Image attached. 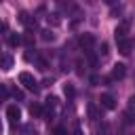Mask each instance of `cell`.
Instances as JSON below:
<instances>
[{
	"label": "cell",
	"instance_id": "cell-1",
	"mask_svg": "<svg viewBox=\"0 0 135 135\" xmlns=\"http://www.w3.org/2000/svg\"><path fill=\"white\" fill-rule=\"evenodd\" d=\"M19 82L27 89V91H32V93H38V82L34 80V76L30 74V72H21L19 74Z\"/></svg>",
	"mask_w": 135,
	"mask_h": 135
},
{
	"label": "cell",
	"instance_id": "cell-2",
	"mask_svg": "<svg viewBox=\"0 0 135 135\" xmlns=\"http://www.w3.org/2000/svg\"><path fill=\"white\" fill-rule=\"evenodd\" d=\"M127 76V65L124 63H116L112 68V74H110V80H122Z\"/></svg>",
	"mask_w": 135,
	"mask_h": 135
},
{
	"label": "cell",
	"instance_id": "cell-3",
	"mask_svg": "<svg viewBox=\"0 0 135 135\" xmlns=\"http://www.w3.org/2000/svg\"><path fill=\"white\" fill-rule=\"evenodd\" d=\"M78 44H80L84 51H91V49H93V44H95V36H93V34H80Z\"/></svg>",
	"mask_w": 135,
	"mask_h": 135
},
{
	"label": "cell",
	"instance_id": "cell-4",
	"mask_svg": "<svg viewBox=\"0 0 135 135\" xmlns=\"http://www.w3.org/2000/svg\"><path fill=\"white\" fill-rule=\"evenodd\" d=\"M6 118H8V122L15 127V124L19 122V118H21V112H19V108H17V105H8V108H6Z\"/></svg>",
	"mask_w": 135,
	"mask_h": 135
},
{
	"label": "cell",
	"instance_id": "cell-5",
	"mask_svg": "<svg viewBox=\"0 0 135 135\" xmlns=\"http://www.w3.org/2000/svg\"><path fill=\"white\" fill-rule=\"evenodd\" d=\"M116 44H118V53H120V55H131V51H133V42H131L129 38L116 40Z\"/></svg>",
	"mask_w": 135,
	"mask_h": 135
},
{
	"label": "cell",
	"instance_id": "cell-6",
	"mask_svg": "<svg viewBox=\"0 0 135 135\" xmlns=\"http://www.w3.org/2000/svg\"><path fill=\"white\" fill-rule=\"evenodd\" d=\"M99 101H101V108H105V110H116V99H114L110 93H103V95L99 97Z\"/></svg>",
	"mask_w": 135,
	"mask_h": 135
},
{
	"label": "cell",
	"instance_id": "cell-7",
	"mask_svg": "<svg viewBox=\"0 0 135 135\" xmlns=\"http://www.w3.org/2000/svg\"><path fill=\"white\" fill-rule=\"evenodd\" d=\"M127 32H129V23L127 21H122L116 30H114V36H116V40H122V38H127Z\"/></svg>",
	"mask_w": 135,
	"mask_h": 135
},
{
	"label": "cell",
	"instance_id": "cell-8",
	"mask_svg": "<svg viewBox=\"0 0 135 135\" xmlns=\"http://www.w3.org/2000/svg\"><path fill=\"white\" fill-rule=\"evenodd\" d=\"M44 101H46V116H51V114H53V110L57 108V103H59V99H57L55 95H51V97H46Z\"/></svg>",
	"mask_w": 135,
	"mask_h": 135
},
{
	"label": "cell",
	"instance_id": "cell-9",
	"mask_svg": "<svg viewBox=\"0 0 135 135\" xmlns=\"http://www.w3.org/2000/svg\"><path fill=\"white\" fill-rule=\"evenodd\" d=\"M0 68L8 72V70L13 68V57H11V55H0Z\"/></svg>",
	"mask_w": 135,
	"mask_h": 135
},
{
	"label": "cell",
	"instance_id": "cell-10",
	"mask_svg": "<svg viewBox=\"0 0 135 135\" xmlns=\"http://www.w3.org/2000/svg\"><path fill=\"white\" fill-rule=\"evenodd\" d=\"M21 42H23V38H21L19 34H15V32H11V34H8V46H13V49H15V46H19Z\"/></svg>",
	"mask_w": 135,
	"mask_h": 135
},
{
	"label": "cell",
	"instance_id": "cell-11",
	"mask_svg": "<svg viewBox=\"0 0 135 135\" xmlns=\"http://www.w3.org/2000/svg\"><path fill=\"white\" fill-rule=\"evenodd\" d=\"M27 110H30V114H32L34 118H40V116H42V105H40V103H36V101H34V103H30V108H27Z\"/></svg>",
	"mask_w": 135,
	"mask_h": 135
},
{
	"label": "cell",
	"instance_id": "cell-12",
	"mask_svg": "<svg viewBox=\"0 0 135 135\" xmlns=\"http://www.w3.org/2000/svg\"><path fill=\"white\" fill-rule=\"evenodd\" d=\"M40 38H42L44 42H53V40H55V34H53L51 30H42V32H40Z\"/></svg>",
	"mask_w": 135,
	"mask_h": 135
},
{
	"label": "cell",
	"instance_id": "cell-13",
	"mask_svg": "<svg viewBox=\"0 0 135 135\" xmlns=\"http://www.w3.org/2000/svg\"><path fill=\"white\" fill-rule=\"evenodd\" d=\"M86 110H89V118H91V120H97V118H99V112H97V105H95V103H89Z\"/></svg>",
	"mask_w": 135,
	"mask_h": 135
},
{
	"label": "cell",
	"instance_id": "cell-14",
	"mask_svg": "<svg viewBox=\"0 0 135 135\" xmlns=\"http://www.w3.org/2000/svg\"><path fill=\"white\" fill-rule=\"evenodd\" d=\"M122 120H124V124H135V112H124L122 114Z\"/></svg>",
	"mask_w": 135,
	"mask_h": 135
},
{
	"label": "cell",
	"instance_id": "cell-15",
	"mask_svg": "<svg viewBox=\"0 0 135 135\" xmlns=\"http://www.w3.org/2000/svg\"><path fill=\"white\" fill-rule=\"evenodd\" d=\"M46 21H49V25H59V23H61V17H59L57 13H51V15L46 17Z\"/></svg>",
	"mask_w": 135,
	"mask_h": 135
},
{
	"label": "cell",
	"instance_id": "cell-16",
	"mask_svg": "<svg viewBox=\"0 0 135 135\" xmlns=\"http://www.w3.org/2000/svg\"><path fill=\"white\" fill-rule=\"evenodd\" d=\"M34 61H36L38 70H42V72H44V70L49 68V63H46V59H44V57H34Z\"/></svg>",
	"mask_w": 135,
	"mask_h": 135
},
{
	"label": "cell",
	"instance_id": "cell-17",
	"mask_svg": "<svg viewBox=\"0 0 135 135\" xmlns=\"http://www.w3.org/2000/svg\"><path fill=\"white\" fill-rule=\"evenodd\" d=\"M63 93H65V97H70V99L76 95V91H74V86H72V84H65V86H63Z\"/></svg>",
	"mask_w": 135,
	"mask_h": 135
},
{
	"label": "cell",
	"instance_id": "cell-18",
	"mask_svg": "<svg viewBox=\"0 0 135 135\" xmlns=\"http://www.w3.org/2000/svg\"><path fill=\"white\" fill-rule=\"evenodd\" d=\"M51 135H68V133H65V129H63V127H55V129L51 131Z\"/></svg>",
	"mask_w": 135,
	"mask_h": 135
},
{
	"label": "cell",
	"instance_id": "cell-19",
	"mask_svg": "<svg viewBox=\"0 0 135 135\" xmlns=\"http://www.w3.org/2000/svg\"><path fill=\"white\" fill-rule=\"evenodd\" d=\"M11 95H13L15 99H23V91H19V89H13V91H11Z\"/></svg>",
	"mask_w": 135,
	"mask_h": 135
},
{
	"label": "cell",
	"instance_id": "cell-20",
	"mask_svg": "<svg viewBox=\"0 0 135 135\" xmlns=\"http://www.w3.org/2000/svg\"><path fill=\"white\" fill-rule=\"evenodd\" d=\"M4 97H6V86H4V84H0V103L4 101Z\"/></svg>",
	"mask_w": 135,
	"mask_h": 135
},
{
	"label": "cell",
	"instance_id": "cell-21",
	"mask_svg": "<svg viewBox=\"0 0 135 135\" xmlns=\"http://www.w3.org/2000/svg\"><path fill=\"white\" fill-rule=\"evenodd\" d=\"M89 80H91V84H99V82H101V78H99V76H95V74H93Z\"/></svg>",
	"mask_w": 135,
	"mask_h": 135
},
{
	"label": "cell",
	"instance_id": "cell-22",
	"mask_svg": "<svg viewBox=\"0 0 135 135\" xmlns=\"http://www.w3.org/2000/svg\"><path fill=\"white\" fill-rule=\"evenodd\" d=\"M99 53H101V55H108V44H105V42H101V51H99Z\"/></svg>",
	"mask_w": 135,
	"mask_h": 135
},
{
	"label": "cell",
	"instance_id": "cell-23",
	"mask_svg": "<svg viewBox=\"0 0 135 135\" xmlns=\"http://www.w3.org/2000/svg\"><path fill=\"white\" fill-rule=\"evenodd\" d=\"M129 108H131V112H135V97L129 99Z\"/></svg>",
	"mask_w": 135,
	"mask_h": 135
},
{
	"label": "cell",
	"instance_id": "cell-24",
	"mask_svg": "<svg viewBox=\"0 0 135 135\" xmlns=\"http://www.w3.org/2000/svg\"><path fill=\"white\" fill-rule=\"evenodd\" d=\"M51 84H53L51 78H44V80H42V86H51Z\"/></svg>",
	"mask_w": 135,
	"mask_h": 135
},
{
	"label": "cell",
	"instance_id": "cell-25",
	"mask_svg": "<svg viewBox=\"0 0 135 135\" xmlns=\"http://www.w3.org/2000/svg\"><path fill=\"white\" fill-rule=\"evenodd\" d=\"M72 135H82V131H80V129H78V127H76V129H74V133H72Z\"/></svg>",
	"mask_w": 135,
	"mask_h": 135
},
{
	"label": "cell",
	"instance_id": "cell-26",
	"mask_svg": "<svg viewBox=\"0 0 135 135\" xmlns=\"http://www.w3.org/2000/svg\"><path fill=\"white\" fill-rule=\"evenodd\" d=\"M0 129H2V124H0Z\"/></svg>",
	"mask_w": 135,
	"mask_h": 135
}]
</instances>
